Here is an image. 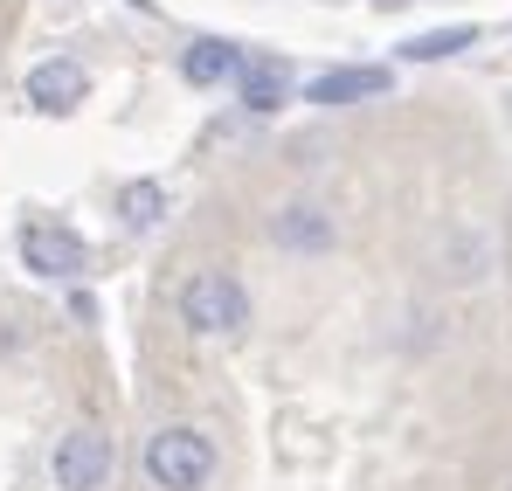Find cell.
Segmentation results:
<instances>
[{
  "mask_svg": "<svg viewBox=\"0 0 512 491\" xmlns=\"http://www.w3.org/2000/svg\"><path fill=\"white\" fill-rule=\"evenodd\" d=\"M180 326L201 332V339H243L250 332V291L236 270H194L180 284Z\"/></svg>",
  "mask_w": 512,
  "mask_h": 491,
  "instance_id": "obj_1",
  "label": "cell"
},
{
  "mask_svg": "<svg viewBox=\"0 0 512 491\" xmlns=\"http://www.w3.org/2000/svg\"><path fill=\"white\" fill-rule=\"evenodd\" d=\"M139 464H146V485L153 491H208V478H215V443L194 422H167V429L146 436V457Z\"/></svg>",
  "mask_w": 512,
  "mask_h": 491,
  "instance_id": "obj_2",
  "label": "cell"
},
{
  "mask_svg": "<svg viewBox=\"0 0 512 491\" xmlns=\"http://www.w3.org/2000/svg\"><path fill=\"white\" fill-rule=\"evenodd\" d=\"M49 478H56V491H111V478H118V443H111L104 429H70V436H56Z\"/></svg>",
  "mask_w": 512,
  "mask_h": 491,
  "instance_id": "obj_3",
  "label": "cell"
},
{
  "mask_svg": "<svg viewBox=\"0 0 512 491\" xmlns=\"http://www.w3.org/2000/svg\"><path fill=\"white\" fill-rule=\"evenodd\" d=\"M429 270L443 277V284H485L492 270H499V243H492V229H478V222H450L436 243H429Z\"/></svg>",
  "mask_w": 512,
  "mask_h": 491,
  "instance_id": "obj_4",
  "label": "cell"
},
{
  "mask_svg": "<svg viewBox=\"0 0 512 491\" xmlns=\"http://www.w3.org/2000/svg\"><path fill=\"white\" fill-rule=\"evenodd\" d=\"M21 263H28L35 277H84L90 243L70 222H35V229H21Z\"/></svg>",
  "mask_w": 512,
  "mask_h": 491,
  "instance_id": "obj_5",
  "label": "cell"
},
{
  "mask_svg": "<svg viewBox=\"0 0 512 491\" xmlns=\"http://www.w3.org/2000/svg\"><path fill=\"white\" fill-rule=\"evenodd\" d=\"M270 243L284 249V256H333L340 222H333V208H319V201H284V208L270 215Z\"/></svg>",
  "mask_w": 512,
  "mask_h": 491,
  "instance_id": "obj_6",
  "label": "cell"
},
{
  "mask_svg": "<svg viewBox=\"0 0 512 491\" xmlns=\"http://www.w3.org/2000/svg\"><path fill=\"white\" fill-rule=\"evenodd\" d=\"M395 77L381 70V63H340V70H326V77L305 83V104H319V111H346V104H367V97H388Z\"/></svg>",
  "mask_w": 512,
  "mask_h": 491,
  "instance_id": "obj_7",
  "label": "cell"
},
{
  "mask_svg": "<svg viewBox=\"0 0 512 491\" xmlns=\"http://www.w3.org/2000/svg\"><path fill=\"white\" fill-rule=\"evenodd\" d=\"M90 97V70L77 56H49V63H35L28 70V104L35 111H49V118H63V111H77Z\"/></svg>",
  "mask_w": 512,
  "mask_h": 491,
  "instance_id": "obj_8",
  "label": "cell"
},
{
  "mask_svg": "<svg viewBox=\"0 0 512 491\" xmlns=\"http://www.w3.org/2000/svg\"><path fill=\"white\" fill-rule=\"evenodd\" d=\"M243 63H250V49H243V42L201 35V42H187V56H180V77L194 83V90H215V83H236V77H243Z\"/></svg>",
  "mask_w": 512,
  "mask_h": 491,
  "instance_id": "obj_9",
  "label": "cell"
},
{
  "mask_svg": "<svg viewBox=\"0 0 512 491\" xmlns=\"http://www.w3.org/2000/svg\"><path fill=\"white\" fill-rule=\"evenodd\" d=\"M236 104L256 111V118L284 111V104H291V70H284V63H270V56H250V63H243V77H236Z\"/></svg>",
  "mask_w": 512,
  "mask_h": 491,
  "instance_id": "obj_10",
  "label": "cell"
},
{
  "mask_svg": "<svg viewBox=\"0 0 512 491\" xmlns=\"http://www.w3.org/2000/svg\"><path fill=\"white\" fill-rule=\"evenodd\" d=\"M118 215H125V229H153L167 215V187L160 180H125L118 187Z\"/></svg>",
  "mask_w": 512,
  "mask_h": 491,
  "instance_id": "obj_11",
  "label": "cell"
},
{
  "mask_svg": "<svg viewBox=\"0 0 512 491\" xmlns=\"http://www.w3.org/2000/svg\"><path fill=\"white\" fill-rule=\"evenodd\" d=\"M471 42H478V28H471V21H457V28H429V35H409V42H402V56H409V63H443V56L471 49Z\"/></svg>",
  "mask_w": 512,
  "mask_h": 491,
  "instance_id": "obj_12",
  "label": "cell"
}]
</instances>
